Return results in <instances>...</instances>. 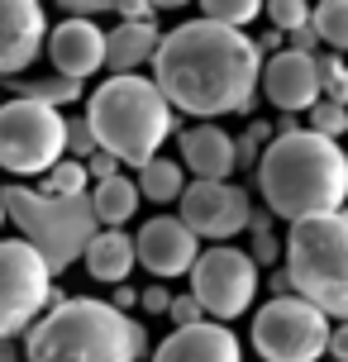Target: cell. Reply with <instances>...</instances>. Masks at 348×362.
I'll use <instances>...</instances> for the list:
<instances>
[{"label":"cell","instance_id":"cell-33","mask_svg":"<svg viewBox=\"0 0 348 362\" xmlns=\"http://www.w3.org/2000/svg\"><path fill=\"white\" fill-rule=\"evenodd\" d=\"M291 53H301V57H315V53H320V34H315L311 24L291 34Z\"/></svg>","mask_w":348,"mask_h":362},{"label":"cell","instance_id":"cell-3","mask_svg":"<svg viewBox=\"0 0 348 362\" xmlns=\"http://www.w3.org/2000/svg\"><path fill=\"white\" fill-rule=\"evenodd\" d=\"M177 124L172 105L148 76H110L86 100V129L95 153L124 167H148Z\"/></svg>","mask_w":348,"mask_h":362},{"label":"cell","instance_id":"cell-10","mask_svg":"<svg viewBox=\"0 0 348 362\" xmlns=\"http://www.w3.org/2000/svg\"><path fill=\"white\" fill-rule=\"evenodd\" d=\"M186 276H191V300L201 305V315H210V325L238 320L257 296V267L248 262V253H238L229 243L196 253Z\"/></svg>","mask_w":348,"mask_h":362},{"label":"cell","instance_id":"cell-38","mask_svg":"<svg viewBox=\"0 0 348 362\" xmlns=\"http://www.w3.org/2000/svg\"><path fill=\"white\" fill-rule=\"evenodd\" d=\"M0 362H19V353H15V344H0Z\"/></svg>","mask_w":348,"mask_h":362},{"label":"cell","instance_id":"cell-32","mask_svg":"<svg viewBox=\"0 0 348 362\" xmlns=\"http://www.w3.org/2000/svg\"><path fill=\"white\" fill-rule=\"evenodd\" d=\"M86 177H100V181H110V177H120V163H115V158H105V153H91V158H86Z\"/></svg>","mask_w":348,"mask_h":362},{"label":"cell","instance_id":"cell-40","mask_svg":"<svg viewBox=\"0 0 348 362\" xmlns=\"http://www.w3.org/2000/svg\"><path fill=\"white\" fill-rule=\"evenodd\" d=\"M0 224H5V210H0Z\"/></svg>","mask_w":348,"mask_h":362},{"label":"cell","instance_id":"cell-20","mask_svg":"<svg viewBox=\"0 0 348 362\" xmlns=\"http://www.w3.org/2000/svg\"><path fill=\"white\" fill-rule=\"evenodd\" d=\"M86 200H91L95 224H105V229H124L129 219L139 215V191H134V181H129V177L95 181V191Z\"/></svg>","mask_w":348,"mask_h":362},{"label":"cell","instance_id":"cell-41","mask_svg":"<svg viewBox=\"0 0 348 362\" xmlns=\"http://www.w3.org/2000/svg\"><path fill=\"white\" fill-rule=\"evenodd\" d=\"M344 167H348V153H344Z\"/></svg>","mask_w":348,"mask_h":362},{"label":"cell","instance_id":"cell-7","mask_svg":"<svg viewBox=\"0 0 348 362\" xmlns=\"http://www.w3.org/2000/svg\"><path fill=\"white\" fill-rule=\"evenodd\" d=\"M62 300L43 257L24 238H0V344H15V334H29Z\"/></svg>","mask_w":348,"mask_h":362},{"label":"cell","instance_id":"cell-35","mask_svg":"<svg viewBox=\"0 0 348 362\" xmlns=\"http://www.w3.org/2000/svg\"><path fill=\"white\" fill-rule=\"evenodd\" d=\"M129 358H134V362L148 358V329L139 325V320H129Z\"/></svg>","mask_w":348,"mask_h":362},{"label":"cell","instance_id":"cell-14","mask_svg":"<svg viewBox=\"0 0 348 362\" xmlns=\"http://www.w3.org/2000/svg\"><path fill=\"white\" fill-rule=\"evenodd\" d=\"M134 262H144L158 281H172V276H186L191 262H196V238L186 234L182 219H148L139 238H134Z\"/></svg>","mask_w":348,"mask_h":362},{"label":"cell","instance_id":"cell-8","mask_svg":"<svg viewBox=\"0 0 348 362\" xmlns=\"http://www.w3.org/2000/svg\"><path fill=\"white\" fill-rule=\"evenodd\" d=\"M62 163V115L38 100H0V167L34 177Z\"/></svg>","mask_w":348,"mask_h":362},{"label":"cell","instance_id":"cell-22","mask_svg":"<svg viewBox=\"0 0 348 362\" xmlns=\"http://www.w3.org/2000/svg\"><path fill=\"white\" fill-rule=\"evenodd\" d=\"M311 29L320 34V43H330L334 53L348 48V0H320L311 10Z\"/></svg>","mask_w":348,"mask_h":362},{"label":"cell","instance_id":"cell-29","mask_svg":"<svg viewBox=\"0 0 348 362\" xmlns=\"http://www.w3.org/2000/svg\"><path fill=\"white\" fill-rule=\"evenodd\" d=\"M62 153H72V163H81V158H91V153H95L86 119H62Z\"/></svg>","mask_w":348,"mask_h":362},{"label":"cell","instance_id":"cell-37","mask_svg":"<svg viewBox=\"0 0 348 362\" xmlns=\"http://www.w3.org/2000/svg\"><path fill=\"white\" fill-rule=\"evenodd\" d=\"M272 300H282V296H291V281H286V272H272Z\"/></svg>","mask_w":348,"mask_h":362},{"label":"cell","instance_id":"cell-11","mask_svg":"<svg viewBox=\"0 0 348 362\" xmlns=\"http://www.w3.org/2000/svg\"><path fill=\"white\" fill-rule=\"evenodd\" d=\"M182 224L191 238H234L238 229H248V215H253V200L243 186L234 181H191L182 191Z\"/></svg>","mask_w":348,"mask_h":362},{"label":"cell","instance_id":"cell-13","mask_svg":"<svg viewBox=\"0 0 348 362\" xmlns=\"http://www.w3.org/2000/svg\"><path fill=\"white\" fill-rule=\"evenodd\" d=\"M43 5L38 0H0V76H19L43 53Z\"/></svg>","mask_w":348,"mask_h":362},{"label":"cell","instance_id":"cell-4","mask_svg":"<svg viewBox=\"0 0 348 362\" xmlns=\"http://www.w3.org/2000/svg\"><path fill=\"white\" fill-rule=\"evenodd\" d=\"M286 281L291 296L320 310L325 320L348 325V210L291 224L286 238Z\"/></svg>","mask_w":348,"mask_h":362},{"label":"cell","instance_id":"cell-21","mask_svg":"<svg viewBox=\"0 0 348 362\" xmlns=\"http://www.w3.org/2000/svg\"><path fill=\"white\" fill-rule=\"evenodd\" d=\"M134 191H139V196H148V200H158V205H163V200H182V191H186L182 167L167 163V158H153L148 167H139Z\"/></svg>","mask_w":348,"mask_h":362},{"label":"cell","instance_id":"cell-18","mask_svg":"<svg viewBox=\"0 0 348 362\" xmlns=\"http://www.w3.org/2000/svg\"><path fill=\"white\" fill-rule=\"evenodd\" d=\"M158 24L148 19V24H115L110 34H105V67L115 76H139L144 62H153L158 53Z\"/></svg>","mask_w":348,"mask_h":362},{"label":"cell","instance_id":"cell-16","mask_svg":"<svg viewBox=\"0 0 348 362\" xmlns=\"http://www.w3.org/2000/svg\"><path fill=\"white\" fill-rule=\"evenodd\" d=\"M153 362H243V353H238L234 329L201 320V325H191V329L167 334L163 344L153 348Z\"/></svg>","mask_w":348,"mask_h":362},{"label":"cell","instance_id":"cell-6","mask_svg":"<svg viewBox=\"0 0 348 362\" xmlns=\"http://www.w3.org/2000/svg\"><path fill=\"white\" fill-rule=\"evenodd\" d=\"M0 210H5V219H15V229L24 234V243L43 257L48 276H62L76 257L86 253V243L100 234L86 196L53 200V196L29 191V186H5V191H0Z\"/></svg>","mask_w":348,"mask_h":362},{"label":"cell","instance_id":"cell-39","mask_svg":"<svg viewBox=\"0 0 348 362\" xmlns=\"http://www.w3.org/2000/svg\"><path fill=\"white\" fill-rule=\"evenodd\" d=\"M339 105H348V67H344V81H339Z\"/></svg>","mask_w":348,"mask_h":362},{"label":"cell","instance_id":"cell-36","mask_svg":"<svg viewBox=\"0 0 348 362\" xmlns=\"http://www.w3.org/2000/svg\"><path fill=\"white\" fill-rule=\"evenodd\" d=\"M330 362H348V325H339V329H330Z\"/></svg>","mask_w":348,"mask_h":362},{"label":"cell","instance_id":"cell-2","mask_svg":"<svg viewBox=\"0 0 348 362\" xmlns=\"http://www.w3.org/2000/svg\"><path fill=\"white\" fill-rule=\"evenodd\" d=\"M257 191L267 200V210L286 224L334 215L348 200L344 148L311 134V129L277 134L272 144L257 153Z\"/></svg>","mask_w":348,"mask_h":362},{"label":"cell","instance_id":"cell-27","mask_svg":"<svg viewBox=\"0 0 348 362\" xmlns=\"http://www.w3.org/2000/svg\"><path fill=\"white\" fill-rule=\"evenodd\" d=\"M311 134H320V139H339V134H348V105H334V100H315L311 105Z\"/></svg>","mask_w":348,"mask_h":362},{"label":"cell","instance_id":"cell-28","mask_svg":"<svg viewBox=\"0 0 348 362\" xmlns=\"http://www.w3.org/2000/svg\"><path fill=\"white\" fill-rule=\"evenodd\" d=\"M267 19L277 24V34H296V29L311 24V5L306 0H272L267 5Z\"/></svg>","mask_w":348,"mask_h":362},{"label":"cell","instance_id":"cell-26","mask_svg":"<svg viewBox=\"0 0 348 362\" xmlns=\"http://www.w3.org/2000/svg\"><path fill=\"white\" fill-rule=\"evenodd\" d=\"M248 229H253V253H248V262H267V267H277V257H282V243H277L272 234V215H248Z\"/></svg>","mask_w":348,"mask_h":362},{"label":"cell","instance_id":"cell-12","mask_svg":"<svg viewBox=\"0 0 348 362\" xmlns=\"http://www.w3.org/2000/svg\"><path fill=\"white\" fill-rule=\"evenodd\" d=\"M48 57H53V76L86 86V76L105 67V29L91 19H62L48 34Z\"/></svg>","mask_w":348,"mask_h":362},{"label":"cell","instance_id":"cell-34","mask_svg":"<svg viewBox=\"0 0 348 362\" xmlns=\"http://www.w3.org/2000/svg\"><path fill=\"white\" fill-rule=\"evenodd\" d=\"M105 10H115V5H100V0H67V19H95V15H105Z\"/></svg>","mask_w":348,"mask_h":362},{"label":"cell","instance_id":"cell-24","mask_svg":"<svg viewBox=\"0 0 348 362\" xmlns=\"http://www.w3.org/2000/svg\"><path fill=\"white\" fill-rule=\"evenodd\" d=\"M38 196H53V200H72V196H86V167L81 163H53L48 177H43V191Z\"/></svg>","mask_w":348,"mask_h":362},{"label":"cell","instance_id":"cell-1","mask_svg":"<svg viewBox=\"0 0 348 362\" xmlns=\"http://www.w3.org/2000/svg\"><path fill=\"white\" fill-rule=\"evenodd\" d=\"M257 72H262V57L253 38L210 19L177 24L172 34L158 38V53H153V86L163 90L172 115L182 110L196 119L253 110Z\"/></svg>","mask_w":348,"mask_h":362},{"label":"cell","instance_id":"cell-30","mask_svg":"<svg viewBox=\"0 0 348 362\" xmlns=\"http://www.w3.org/2000/svg\"><path fill=\"white\" fill-rule=\"evenodd\" d=\"M167 315H172V325H177V329H191V325H201V320H205V315H201V305H196L191 296H172Z\"/></svg>","mask_w":348,"mask_h":362},{"label":"cell","instance_id":"cell-5","mask_svg":"<svg viewBox=\"0 0 348 362\" xmlns=\"http://www.w3.org/2000/svg\"><path fill=\"white\" fill-rule=\"evenodd\" d=\"M24 362H134L129 315H115L105 300L67 296L29 329Z\"/></svg>","mask_w":348,"mask_h":362},{"label":"cell","instance_id":"cell-15","mask_svg":"<svg viewBox=\"0 0 348 362\" xmlns=\"http://www.w3.org/2000/svg\"><path fill=\"white\" fill-rule=\"evenodd\" d=\"M257 86L267 90V100H272L282 115H301V110H311L320 100V72H315V57H301L291 48H282L262 62V72H257Z\"/></svg>","mask_w":348,"mask_h":362},{"label":"cell","instance_id":"cell-31","mask_svg":"<svg viewBox=\"0 0 348 362\" xmlns=\"http://www.w3.org/2000/svg\"><path fill=\"white\" fill-rule=\"evenodd\" d=\"M139 305H144L148 315H167V305H172V291H167L163 281H153V286L139 291Z\"/></svg>","mask_w":348,"mask_h":362},{"label":"cell","instance_id":"cell-17","mask_svg":"<svg viewBox=\"0 0 348 362\" xmlns=\"http://www.w3.org/2000/svg\"><path fill=\"white\" fill-rule=\"evenodd\" d=\"M182 163L196 172V181L234 177V139L215 124H196L182 134Z\"/></svg>","mask_w":348,"mask_h":362},{"label":"cell","instance_id":"cell-23","mask_svg":"<svg viewBox=\"0 0 348 362\" xmlns=\"http://www.w3.org/2000/svg\"><path fill=\"white\" fill-rule=\"evenodd\" d=\"M19 100H38V105H67V100H81V86L67 81V76H43V81H19Z\"/></svg>","mask_w":348,"mask_h":362},{"label":"cell","instance_id":"cell-9","mask_svg":"<svg viewBox=\"0 0 348 362\" xmlns=\"http://www.w3.org/2000/svg\"><path fill=\"white\" fill-rule=\"evenodd\" d=\"M253 348L262 362H320L330 348V320L296 296L267 300L253 320Z\"/></svg>","mask_w":348,"mask_h":362},{"label":"cell","instance_id":"cell-19","mask_svg":"<svg viewBox=\"0 0 348 362\" xmlns=\"http://www.w3.org/2000/svg\"><path fill=\"white\" fill-rule=\"evenodd\" d=\"M86 272L105 286H124L129 272H134V238L124 229H100V234L86 243Z\"/></svg>","mask_w":348,"mask_h":362},{"label":"cell","instance_id":"cell-25","mask_svg":"<svg viewBox=\"0 0 348 362\" xmlns=\"http://www.w3.org/2000/svg\"><path fill=\"white\" fill-rule=\"evenodd\" d=\"M257 15H262L257 0H205L201 5V19L224 24V29H243V24H253Z\"/></svg>","mask_w":348,"mask_h":362}]
</instances>
